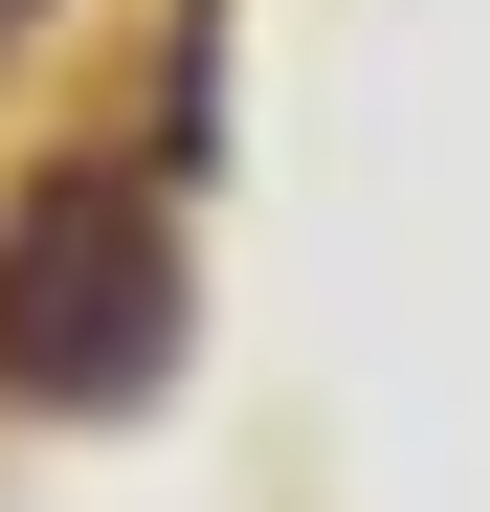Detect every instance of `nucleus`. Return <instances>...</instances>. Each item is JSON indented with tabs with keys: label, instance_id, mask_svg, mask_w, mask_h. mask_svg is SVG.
<instances>
[{
	"label": "nucleus",
	"instance_id": "f257e3e1",
	"mask_svg": "<svg viewBox=\"0 0 490 512\" xmlns=\"http://www.w3.org/2000/svg\"><path fill=\"white\" fill-rule=\"evenodd\" d=\"M156 379H179V201L112 179V156L23 179V223H0V401L134 423Z\"/></svg>",
	"mask_w": 490,
	"mask_h": 512
},
{
	"label": "nucleus",
	"instance_id": "f03ea898",
	"mask_svg": "<svg viewBox=\"0 0 490 512\" xmlns=\"http://www.w3.org/2000/svg\"><path fill=\"white\" fill-rule=\"evenodd\" d=\"M23 23H45V0H0V45H23Z\"/></svg>",
	"mask_w": 490,
	"mask_h": 512
}]
</instances>
